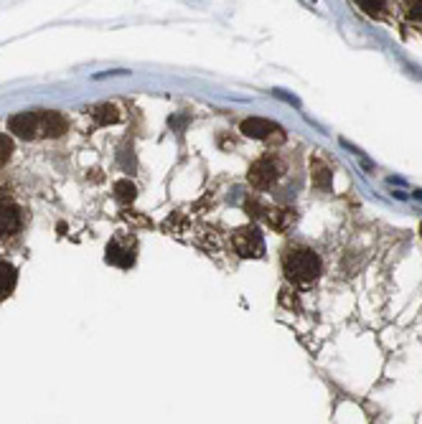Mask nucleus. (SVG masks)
Returning a JSON list of instances; mask_svg holds the SVG:
<instances>
[{"mask_svg": "<svg viewBox=\"0 0 422 424\" xmlns=\"http://www.w3.org/2000/svg\"><path fill=\"white\" fill-rule=\"evenodd\" d=\"M321 257L308 246H290L282 254V272L285 277L301 285H310L321 277Z\"/></svg>", "mask_w": 422, "mask_h": 424, "instance_id": "nucleus-1", "label": "nucleus"}, {"mask_svg": "<svg viewBox=\"0 0 422 424\" xmlns=\"http://www.w3.org/2000/svg\"><path fill=\"white\" fill-rule=\"evenodd\" d=\"M280 173H282V166L275 155H262L260 160L252 163V168H249L247 173V180L255 188H270L280 178Z\"/></svg>", "mask_w": 422, "mask_h": 424, "instance_id": "nucleus-2", "label": "nucleus"}, {"mask_svg": "<svg viewBox=\"0 0 422 424\" xmlns=\"http://www.w3.org/2000/svg\"><path fill=\"white\" fill-rule=\"evenodd\" d=\"M232 244H235L237 254L239 257H262L265 252V241H262V234L257 232L255 226H244V229H237L232 234Z\"/></svg>", "mask_w": 422, "mask_h": 424, "instance_id": "nucleus-3", "label": "nucleus"}, {"mask_svg": "<svg viewBox=\"0 0 422 424\" xmlns=\"http://www.w3.org/2000/svg\"><path fill=\"white\" fill-rule=\"evenodd\" d=\"M23 229V208L11 199L0 201V239L15 237Z\"/></svg>", "mask_w": 422, "mask_h": 424, "instance_id": "nucleus-4", "label": "nucleus"}, {"mask_svg": "<svg viewBox=\"0 0 422 424\" xmlns=\"http://www.w3.org/2000/svg\"><path fill=\"white\" fill-rule=\"evenodd\" d=\"M11 133L20 140H36L41 135V110L39 112H20L8 119Z\"/></svg>", "mask_w": 422, "mask_h": 424, "instance_id": "nucleus-5", "label": "nucleus"}, {"mask_svg": "<svg viewBox=\"0 0 422 424\" xmlns=\"http://www.w3.org/2000/svg\"><path fill=\"white\" fill-rule=\"evenodd\" d=\"M280 127L275 125V122H270V119H265V117H249V119H244L242 122V133L247 135V138H252V140H265V138H270L272 133H277Z\"/></svg>", "mask_w": 422, "mask_h": 424, "instance_id": "nucleus-6", "label": "nucleus"}, {"mask_svg": "<svg viewBox=\"0 0 422 424\" xmlns=\"http://www.w3.org/2000/svg\"><path fill=\"white\" fill-rule=\"evenodd\" d=\"M67 119L64 114L59 112H46V110H41V135L44 138H61V135L67 133Z\"/></svg>", "mask_w": 422, "mask_h": 424, "instance_id": "nucleus-7", "label": "nucleus"}, {"mask_svg": "<svg viewBox=\"0 0 422 424\" xmlns=\"http://www.w3.org/2000/svg\"><path fill=\"white\" fill-rule=\"evenodd\" d=\"M295 219L298 216H295L293 208H268V224L280 234L290 232L295 226Z\"/></svg>", "mask_w": 422, "mask_h": 424, "instance_id": "nucleus-8", "label": "nucleus"}, {"mask_svg": "<svg viewBox=\"0 0 422 424\" xmlns=\"http://www.w3.org/2000/svg\"><path fill=\"white\" fill-rule=\"evenodd\" d=\"M15 282H18V270L11 262L0 259V300H6L13 295Z\"/></svg>", "mask_w": 422, "mask_h": 424, "instance_id": "nucleus-9", "label": "nucleus"}, {"mask_svg": "<svg viewBox=\"0 0 422 424\" xmlns=\"http://www.w3.org/2000/svg\"><path fill=\"white\" fill-rule=\"evenodd\" d=\"M107 262L110 265H117V267H130L135 262V254H133V249H128V246H120V241L114 239V241L107 244Z\"/></svg>", "mask_w": 422, "mask_h": 424, "instance_id": "nucleus-10", "label": "nucleus"}, {"mask_svg": "<svg viewBox=\"0 0 422 424\" xmlns=\"http://www.w3.org/2000/svg\"><path fill=\"white\" fill-rule=\"evenodd\" d=\"M310 171H313V186L321 188V191H329L331 180H334V173H331V168L326 166L323 160H313V163H310Z\"/></svg>", "mask_w": 422, "mask_h": 424, "instance_id": "nucleus-11", "label": "nucleus"}, {"mask_svg": "<svg viewBox=\"0 0 422 424\" xmlns=\"http://www.w3.org/2000/svg\"><path fill=\"white\" fill-rule=\"evenodd\" d=\"M92 117L97 125H112V122L120 119V112H117V107L114 105H100V107H94Z\"/></svg>", "mask_w": 422, "mask_h": 424, "instance_id": "nucleus-12", "label": "nucleus"}, {"mask_svg": "<svg viewBox=\"0 0 422 424\" xmlns=\"http://www.w3.org/2000/svg\"><path fill=\"white\" fill-rule=\"evenodd\" d=\"M135 186L133 183H130L128 178H122V180H117V183H114V199L120 201V204H133L135 201Z\"/></svg>", "mask_w": 422, "mask_h": 424, "instance_id": "nucleus-13", "label": "nucleus"}, {"mask_svg": "<svg viewBox=\"0 0 422 424\" xmlns=\"http://www.w3.org/2000/svg\"><path fill=\"white\" fill-rule=\"evenodd\" d=\"M11 155H13V140L8 138V135L0 133V168H3L8 160H11Z\"/></svg>", "mask_w": 422, "mask_h": 424, "instance_id": "nucleus-14", "label": "nucleus"}, {"mask_svg": "<svg viewBox=\"0 0 422 424\" xmlns=\"http://www.w3.org/2000/svg\"><path fill=\"white\" fill-rule=\"evenodd\" d=\"M356 3H359V6H362V11H367L369 15H374V13H379V11H382L387 0H356Z\"/></svg>", "mask_w": 422, "mask_h": 424, "instance_id": "nucleus-15", "label": "nucleus"}, {"mask_svg": "<svg viewBox=\"0 0 422 424\" xmlns=\"http://www.w3.org/2000/svg\"><path fill=\"white\" fill-rule=\"evenodd\" d=\"M244 208H247V213L249 216H265V213H268V208H262V204L257 199H252V201H247V204H244Z\"/></svg>", "mask_w": 422, "mask_h": 424, "instance_id": "nucleus-16", "label": "nucleus"}, {"mask_svg": "<svg viewBox=\"0 0 422 424\" xmlns=\"http://www.w3.org/2000/svg\"><path fill=\"white\" fill-rule=\"evenodd\" d=\"M409 15H412V18H417V20H422V0H415V3H412V8H409Z\"/></svg>", "mask_w": 422, "mask_h": 424, "instance_id": "nucleus-17", "label": "nucleus"}]
</instances>
